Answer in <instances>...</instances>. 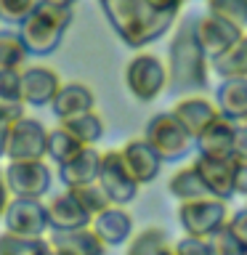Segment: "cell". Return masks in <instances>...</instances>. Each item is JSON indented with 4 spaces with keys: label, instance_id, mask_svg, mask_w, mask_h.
Here are the masks:
<instances>
[{
    "label": "cell",
    "instance_id": "4",
    "mask_svg": "<svg viewBox=\"0 0 247 255\" xmlns=\"http://www.w3.org/2000/svg\"><path fill=\"white\" fill-rule=\"evenodd\" d=\"M141 138L157 151L162 165H178L191 157L194 151V138L191 133L175 120L173 112H157L146 120Z\"/></svg>",
    "mask_w": 247,
    "mask_h": 255
},
{
    "label": "cell",
    "instance_id": "36",
    "mask_svg": "<svg viewBox=\"0 0 247 255\" xmlns=\"http://www.w3.org/2000/svg\"><path fill=\"white\" fill-rule=\"evenodd\" d=\"M226 229L231 231V234H234L237 242L247 250V205H245V207H239V210H234V213L229 215Z\"/></svg>",
    "mask_w": 247,
    "mask_h": 255
},
{
    "label": "cell",
    "instance_id": "42",
    "mask_svg": "<svg viewBox=\"0 0 247 255\" xmlns=\"http://www.w3.org/2000/svg\"><path fill=\"white\" fill-rule=\"evenodd\" d=\"M40 3L56 5V8H75V5H77V0H40Z\"/></svg>",
    "mask_w": 247,
    "mask_h": 255
},
{
    "label": "cell",
    "instance_id": "11",
    "mask_svg": "<svg viewBox=\"0 0 247 255\" xmlns=\"http://www.w3.org/2000/svg\"><path fill=\"white\" fill-rule=\"evenodd\" d=\"M0 221H3V231L21 234V237H48V231H51L43 199L11 197Z\"/></svg>",
    "mask_w": 247,
    "mask_h": 255
},
{
    "label": "cell",
    "instance_id": "23",
    "mask_svg": "<svg viewBox=\"0 0 247 255\" xmlns=\"http://www.w3.org/2000/svg\"><path fill=\"white\" fill-rule=\"evenodd\" d=\"M59 125L67 128L83 146H99V141L107 135V120L96 109L75 115V117H67V120H59Z\"/></svg>",
    "mask_w": 247,
    "mask_h": 255
},
{
    "label": "cell",
    "instance_id": "37",
    "mask_svg": "<svg viewBox=\"0 0 247 255\" xmlns=\"http://www.w3.org/2000/svg\"><path fill=\"white\" fill-rule=\"evenodd\" d=\"M231 157L237 162H247V123L234 125V146H231Z\"/></svg>",
    "mask_w": 247,
    "mask_h": 255
},
{
    "label": "cell",
    "instance_id": "13",
    "mask_svg": "<svg viewBox=\"0 0 247 255\" xmlns=\"http://www.w3.org/2000/svg\"><path fill=\"white\" fill-rule=\"evenodd\" d=\"M64 80L59 72L45 64H27L19 72V88H21V101L27 107H51L53 96L59 93Z\"/></svg>",
    "mask_w": 247,
    "mask_h": 255
},
{
    "label": "cell",
    "instance_id": "25",
    "mask_svg": "<svg viewBox=\"0 0 247 255\" xmlns=\"http://www.w3.org/2000/svg\"><path fill=\"white\" fill-rule=\"evenodd\" d=\"M83 149V143H80L75 135H72L67 128L56 125V128H48V141H45V159L51 165H64L67 159H72L77 154V151Z\"/></svg>",
    "mask_w": 247,
    "mask_h": 255
},
{
    "label": "cell",
    "instance_id": "32",
    "mask_svg": "<svg viewBox=\"0 0 247 255\" xmlns=\"http://www.w3.org/2000/svg\"><path fill=\"white\" fill-rule=\"evenodd\" d=\"M40 0H0V21L19 27L27 16L35 11V5Z\"/></svg>",
    "mask_w": 247,
    "mask_h": 255
},
{
    "label": "cell",
    "instance_id": "2",
    "mask_svg": "<svg viewBox=\"0 0 247 255\" xmlns=\"http://www.w3.org/2000/svg\"><path fill=\"white\" fill-rule=\"evenodd\" d=\"M99 8L123 45L133 51H143L146 45L162 40L178 19L151 11L146 0H99Z\"/></svg>",
    "mask_w": 247,
    "mask_h": 255
},
{
    "label": "cell",
    "instance_id": "27",
    "mask_svg": "<svg viewBox=\"0 0 247 255\" xmlns=\"http://www.w3.org/2000/svg\"><path fill=\"white\" fill-rule=\"evenodd\" d=\"M210 72H215L218 77H247V32L221 59L210 64Z\"/></svg>",
    "mask_w": 247,
    "mask_h": 255
},
{
    "label": "cell",
    "instance_id": "8",
    "mask_svg": "<svg viewBox=\"0 0 247 255\" xmlns=\"http://www.w3.org/2000/svg\"><path fill=\"white\" fill-rule=\"evenodd\" d=\"M45 141L48 128L37 117L24 115L8 125V143H5V162L13 159H45Z\"/></svg>",
    "mask_w": 247,
    "mask_h": 255
},
{
    "label": "cell",
    "instance_id": "22",
    "mask_svg": "<svg viewBox=\"0 0 247 255\" xmlns=\"http://www.w3.org/2000/svg\"><path fill=\"white\" fill-rule=\"evenodd\" d=\"M48 245L67 247V250L77 253V255H107L109 250L101 242V237L91 229V223L80 229H69V231H48Z\"/></svg>",
    "mask_w": 247,
    "mask_h": 255
},
{
    "label": "cell",
    "instance_id": "9",
    "mask_svg": "<svg viewBox=\"0 0 247 255\" xmlns=\"http://www.w3.org/2000/svg\"><path fill=\"white\" fill-rule=\"evenodd\" d=\"M96 183L104 189V194H107L109 202L120 205V207H127L141 191V186L133 181V175L127 173V167H125L117 149L101 151V167H99Z\"/></svg>",
    "mask_w": 247,
    "mask_h": 255
},
{
    "label": "cell",
    "instance_id": "19",
    "mask_svg": "<svg viewBox=\"0 0 247 255\" xmlns=\"http://www.w3.org/2000/svg\"><path fill=\"white\" fill-rule=\"evenodd\" d=\"M45 213H48V226H51V231H69V229H80V226H88V223H91V218H88L85 210L77 205V199L72 197L69 189L48 197Z\"/></svg>",
    "mask_w": 247,
    "mask_h": 255
},
{
    "label": "cell",
    "instance_id": "40",
    "mask_svg": "<svg viewBox=\"0 0 247 255\" xmlns=\"http://www.w3.org/2000/svg\"><path fill=\"white\" fill-rule=\"evenodd\" d=\"M8 202H11V191H8V186H5V178H3V167H0V218H3V213H5Z\"/></svg>",
    "mask_w": 247,
    "mask_h": 255
},
{
    "label": "cell",
    "instance_id": "39",
    "mask_svg": "<svg viewBox=\"0 0 247 255\" xmlns=\"http://www.w3.org/2000/svg\"><path fill=\"white\" fill-rule=\"evenodd\" d=\"M151 11L165 13V16H181V8L186 5V0H146Z\"/></svg>",
    "mask_w": 247,
    "mask_h": 255
},
{
    "label": "cell",
    "instance_id": "31",
    "mask_svg": "<svg viewBox=\"0 0 247 255\" xmlns=\"http://www.w3.org/2000/svg\"><path fill=\"white\" fill-rule=\"evenodd\" d=\"M207 11L247 32V0H205Z\"/></svg>",
    "mask_w": 247,
    "mask_h": 255
},
{
    "label": "cell",
    "instance_id": "45",
    "mask_svg": "<svg viewBox=\"0 0 247 255\" xmlns=\"http://www.w3.org/2000/svg\"><path fill=\"white\" fill-rule=\"evenodd\" d=\"M45 255H48V253H45Z\"/></svg>",
    "mask_w": 247,
    "mask_h": 255
},
{
    "label": "cell",
    "instance_id": "43",
    "mask_svg": "<svg viewBox=\"0 0 247 255\" xmlns=\"http://www.w3.org/2000/svg\"><path fill=\"white\" fill-rule=\"evenodd\" d=\"M48 255H77V253L67 250V247H56V245H51V247H48Z\"/></svg>",
    "mask_w": 247,
    "mask_h": 255
},
{
    "label": "cell",
    "instance_id": "14",
    "mask_svg": "<svg viewBox=\"0 0 247 255\" xmlns=\"http://www.w3.org/2000/svg\"><path fill=\"white\" fill-rule=\"evenodd\" d=\"M117 151H120V157H123L127 173L133 175V181L138 183V186H146V183L157 181L159 170H162V159L157 157V151L151 149L141 135L125 141Z\"/></svg>",
    "mask_w": 247,
    "mask_h": 255
},
{
    "label": "cell",
    "instance_id": "3",
    "mask_svg": "<svg viewBox=\"0 0 247 255\" xmlns=\"http://www.w3.org/2000/svg\"><path fill=\"white\" fill-rule=\"evenodd\" d=\"M72 19H75L72 8H56V5L37 3L35 11L16 27L29 59H45V56L59 51L72 27Z\"/></svg>",
    "mask_w": 247,
    "mask_h": 255
},
{
    "label": "cell",
    "instance_id": "17",
    "mask_svg": "<svg viewBox=\"0 0 247 255\" xmlns=\"http://www.w3.org/2000/svg\"><path fill=\"white\" fill-rule=\"evenodd\" d=\"M213 101L221 117L231 123H247V77H221Z\"/></svg>",
    "mask_w": 247,
    "mask_h": 255
},
{
    "label": "cell",
    "instance_id": "20",
    "mask_svg": "<svg viewBox=\"0 0 247 255\" xmlns=\"http://www.w3.org/2000/svg\"><path fill=\"white\" fill-rule=\"evenodd\" d=\"M99 167H101V149L83 146L75 157L59 165L56 170H59V181L64 183V189H72V186H83V183H93L99 178Z\"/></svg>",
    "mask_w": 247,
    "mask_h": 255
},
{
    "label": "cell",
    "instance_id": "30",
    "mask_svg": "<svg viewBox=\"0 0 247 255\" xmlns=\"http://www.w3.org/2000/svg\"><path fill=\"white\" fill-rule=\"evenodd\" d=\"M69 191H72V197L77 199V205L83 207L85 215H88L91 221L112 205L109 199H107V194H104V189H101L96 181H93V183H83V186H72Z\"/></svg>",
    "mask_w": 247,
    "mask_h": 255
},
{
    "label": "cell",
    "instance_id": "34",
    "mask_svg": "<svg viewBox=\"0 0 247 255\" xmlns=\"http://www.w3.org/2000/svg\"><path fill=\"white\" fill-rule=\"evenodd\" d=\"M173 250H175V255H215L210 239L189 237V234H183L178 242H173Z\"/></svg>",
    "mask_w": 247,
    "mask_h": 255
},
{
    "label": "cell",
    "instance_id": "24",
    "mask_svg": "<svg viewBox=\"0 0 247 255\" xmlns=\"http://www.w3.org/2000/svg\"><path fill=\"white\" fill-rule=\"evenodd\" d=\"M167 194L173 199H178V202H189V199L210 197V191L205 189L194 162H189V165H181L178 170L170 175V181H167Z\"/></svg>",
    "mask_w": 247,
    "mask_h": 255
},
{
    "label": "cell",
    "instance_id": "6",
    "mask_svg": "<svg viewBox=\"0 0 247 255\" xmlns=\"http://www.w3.org/2000/svg\"><path fill=\"white\" fill-rule=\"evenodd\" d=\"M3 178L11 197L43 199L53 186V167L48 159H13L5 162Z\"/></svg>",
    "mask_w": 247,
    "mask_h": 255
},
{
    "label": "cell",
    "instance_id": "10",
    "mask_svg": "<svg viewBox=\"0 0 247 255\" xmlns=\"http://www.w3.org/2000/svg\"><path fill=\"white\" fill-rule=\"evenodd\" d=\"M242 35H245V29L234 27L231 21L221 19V16H215L210 11H205L202 16H194V37L210 64L215 59H221Z\"/></svg>",
    "mask_w": 247,
    "mask_h": 255
},
{
    "label": "cell",
    "instance_id": "18",
    "mask_svg": "<svg viewBox=\"0 0 247 255\" xmlns=\"http://www.w3.org/2000/svg\"><path fill=\"white\" fill-rule=\"evenodd\" d=\"M234 125L226 117H215L207 123L202 130L194 135V154H207V157H231L234 146Z\"/></svg>",
    "mask_w": 247,
    "mask_h": 255
},
{
    "label": "cell",
    "instance_id": "28",
    "mask_svg": "<svg viewBox=\"0 0 247 255\" xmlns=\"http://www.w3.org/2000/svg\"><path fill=\"white\" fill-rule=\"evenodd\" d=\"M167 242H170V237L162 226H146L141 231H133V237L127 239L125 255H159Z\"/></svg>",
    "mask_w": 247,
    "mask_h": 255
},
{
    "label": "cell",
    "instance_id": "5",
    "mask_svg": "<svg viewBox=\"0 0 247 255\" xmlns=\"http://www.w3.org/2000/svg\"><path fill=\"white\" fill-rule=\"evenodd\" d=\"M123 83L138 104H151L167 91V67L154 51H135L125 64Z\"/></svg>",
    "mask_w": 247,
    "mask_h": 255
},
{
    "label": "cell",
    "instance_id": "41",
    "mask_svg": "<svg viewBox=\"0 0 247 255\" xmlns=\"http://www.w3.org/2000/svg\"><path fill=\"white\" fill-rule=\"evenodd\" d=\"M8 125H11V123H0V159H5V143H8Z\"/></svg>",
    "mask_w": 247,
    "mask_h": 255
},
{
    "label": "cell",
    "instance_id": "15",
    "mask_svg": "<svg viewBox=\"0 0 247 255\" xmlns=\"http://www.w3.org/2000/svg\"><path fill=\"white\" fill-rule=\"evenodd\" d=\"M91 229L101 237L107 247H123L133 237V215L120 205H109L91 221Z\"/></svg>",
    "mask_w": 247,
    "mask_h": 255
},
{
    "label": "cell",
    "instance_id": "7",
    "mask_svg": "<svg viewBox=\"0 0 247 255\" xmlns=\"http://www.w3.org/2000/svg\"><path fill=\"white\" fill-rule=\"evenodd\" d=\"M229 202L218 197H199L189 202H178V223L183 234L210 239L215 231H221L229 221Z\"/></svg>",
    "mask_w": 247,
    "mask_h": 255
},
{
    "label": "cell",
    "instance_id": "1",
    "mask_svg": "<svg viewBox=\"0 0 247 255\" xmlns=\"http://www.w3.org/2000/svg\"><path fill=\"white\" fill-rule=\"evenodd\" d=\"M167 91L173 96H191L210 88V61L194 37V19L178 16L167 43Z\"/></svg>",
    "mask_w": 247,
    "mask_h": 255
},
{
    "label": "cell",
    "instance_id": "26",
    "mask_svg": "<svg viewBox=\"0 0 247 255\" xmlns=\"http://www.w3.org/2000/svg\"><path fill=\"white\" fill-rule=\"evenodd\" d=\"M29 64V53L24 48L19 32L13 27H0V72L3 69H24Z\"/></svg>",
    "mask_w": 247,
    "mask_h": 255
},
{
    "label": "cell",
    "instance_id": "38",
    "mask_svg": "<svg viewBox=\"0 0 247 255\" xmlns=\"http://www.w3.org/2000/svg\"><path fill=\"white\" fill-rule=\"evenodd\" d=\"M27 115V104L24 101H5L0 99V123H13Z\"/></svg>",
    "mask_w": 247,
    "mask_h": 255
},
{
    "label": "cell",
    "instance_id": "46",
    "mask_svg": "<svg viewBox=\"0 0 247 255\" xmlns=\"http://www.w3.org/2000/svg\"><path fill=\"white\" fill-rule=\"evenodd\" d=\"M245 199H247V197H245Z\"/></svg>",
    "mask_w": 247,
    "mask_h": 255
},
{
    "label": "cell",
    "instance_id": "35",
    "mask_svg": "<svg viewBox=\"0 0 247 255\" xmlns=\"http://www.w3.org/2000/svg\"><path fill=\"white\" fill-rule=\"evenodd\" d=\"M19 72H16V69H3V72H0V99H5V101H21Z\"/></svg>",
    "mask_w": 247,
    "mask_h": 255
},
{
    "label": "cell",
    "instance_id": "44",
    "mask_svg": "<svg viewBox=\"0 0 247 255\" xmlns=\"http://www.w3.org/2000/svg\"><path fill=\"white\" fill-rule=\"evenodd\" d=\"M159 255H175V250H173V242H167L162 250H159Z\"/></svg>",
    "mask_w": 247,
    "mask_h": 255
},
{
    "label": "cell",
    "instance_id": "21",
    "mask_svg": "<svg viewBox=\"0 0 247 255\" xmlns=\"http://www.w3.org/2000/svg\"><path fill=\"white\" fill-rule=\"evenodd\" d=\"M51 109L59 120L83 115V112L96 109V93L91 91V85L80 83V80H69V83H61L59 93L51 101Z\"/></svg>",
    "mask_w": 247,
    "mask_h": 255
},
{
    "label": "cell",
    "instance_id": "16",
    "mask_svg": "<svg viewBox=\"0 0 247 255\" xmlns=\"http://www.w3.org/2000/svg\"><path fill=\"white\" fill-rule=\"evenodd\" d=\"M170 112L175 115V120L186 128L191 133V138L202 130L207 123H213L218 117V107H215L213 99H205L199 93H191V96H178V101L170 107Z\"/></svg>",
    "mask_w": 247,
    "mask_h": 255
},
{
    "label": "cell",
    "instance_id": "12",
    "mask_svg": "<svg viewBox=\"0 0 247 255\" xmlns=\"http://www.w3.org/2000/svg\"><path fill=\"white\" fill-rule=\"evenodd\" d=\"M194 167L202 178L205 189L210 191V197H218L223 202H231L234 194V178L239 162L234 157H207V154H194Z\"/></svg>",
    "mask_w": 247,
    "mask_h": 255
},
{
    "label": "cell",
    "instance_id": "33",
    "mask_svg": "<svg viewBox=\"0 0 247 255\" xmlns=\"http://www.w3.org/2000/svg\"><path fill=\"white\" fill-rule=\"evenodd\" d=\"M210 245H213V253L215 255H247V250L242 245L234 239V234L223 226L221 231H215V234L210 237Z\"/></svg>",
    "mask_w": 247,
    "mask_h": 255
},
{
    "label": "cell",
    "instance_id": "29",
    "mask_svg": "<svg viewBox=\"0 0 247 255\" xmlns=\"http://www.w3.org/2000/svg\"><path fill=\"white\" fill-rule=\"evenodd\" d=\"M48 247V237H21L11 231L0 234V255H45Z\"/></svg>",
    "mask_w": 247,
    "mask_h": 255
}]
</instances>
